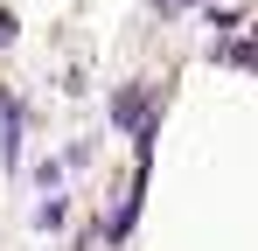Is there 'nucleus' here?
I'll use <instances>...</instances> for the list:
<instances>
[{
    "instance_id": "nucleus-3",
    "label": "nucleus",
    "mask_w": 258,
    "mask_h": 251,
    "mask_svg": "<svg viewBox=\"0 0 258 251\" xmlns=\"http://www.w3.org/2000/svg\"><path fill=\"white\" fill-rule=\"evenodd\" d=\"M0 42H14V14H0Z\"/></svg>"
},
{
    "instance_id": "nucleus-4",
    "label": "nucleus",
    "mask_w": 258,
    "mask_h": 251,
    "mask_svg": "<svg viewBox=\"0 0 258 251\" xmlns=\"http://www.w3.org/2000/svg\"><path fill=\"white\" fill-rule=\"evenodd\" d=\"M161 7H174V0H161Z\"/></svg>"
},
{
    "instance_id": "nucleus-1",
    "label": "nucleus",
    "mask_w": 258,
    "mask_h": 251,
    "mask_svg": "<svg viewBox=\"0 0 258 251\" xmlns=\"http://www.w3.org/2000/svg\"><path fill=\"white\" fill-rule=\"evenodd\" d=\"M28 119H21V105H14V91H0V154H7V174H21V154H28Z\"/></svg>"
},
{
    "instance_id": "nucleus-2",
    "label": "nucleus",
    "mask_w": 258,
    "mask_h": 251,
    "mask_svg": "<svg viewBox=\"0 0 258 251\" xmlns=\"http://www.w3.org/2000/svg\"><path fill=\"white\" fill-rule=\"evenodd\" d=\"M35 223H42V230H56V223H63V196H49V203L35 209Z\"/></svg>"
}]
</instances>
